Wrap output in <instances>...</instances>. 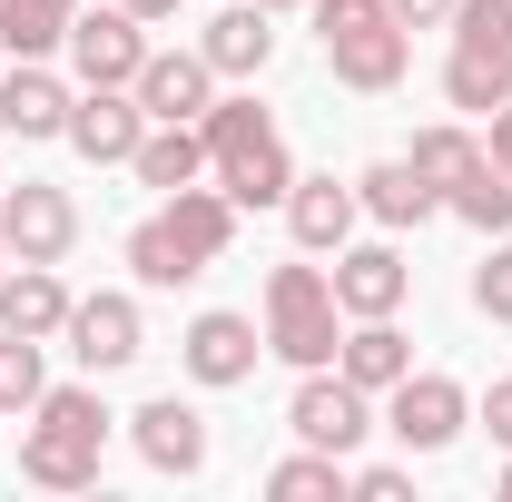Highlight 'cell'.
Here are the masks:
<instances>
[{
    "instance_id": "obj_34",
    "label": "cell",
    "mask_w": 512,
    "mask_h": 502,
    "mask_svg": "<svg viewBox=\"0 0 512 502\" xmlns=\"http://www.w3.org/2000/svg\"><path fill=\"white\" fill-rule=\"evenodd\" d=\"M483 158H493V168H503V178H512V99H503V109H493V148H483Z\"/></svg>"
},
{
    "instance_id": "obj_26",
    "label": "cell",
    "mask_w": 512,
    "mask_h": 502,
    "mask_svg": "<svg viewBox=\"0 0 512 502\" xmlns=\"http://www.w3.org/2000/svg\"><path fill=\"white\" fill-rule=\"evenodd\" d=\"M345 493H355V463L345 453H316V443L266 473V502H345Z\"/></svg>"
},
{
    "instance_id": "obj_27",
    "label": "cell",
    "mask_w": 512,
    "mask_h": 502,
    "mask_svg": "<svg viewBox=\"0 0 512 502\" xmlns=\"http://www.w3.org/2000/svg\"><path fill=\"white\" fill-rule=\"evenodd\" d=\"M69 40V0H0V50L10 60H50Z\"/></svg>"
},
{
    "instance_id": "obj_5",
    "label": "cell",
    "mask_w": 512,
    "mask_h": 502,
    "mask_svg": "<svg viewBox=\"0 0 512 502\" xmlns=\"http://www.w3.org/2000/svg\"><path fill=\"white\" fill-rule=\"evenodd\" d=\"M384 404V434L404 443V453H444V443H463V424H473V394L453 375H404L394 394H375Z\"/></svg>"
},
{
    "instance_id": "obj_28",
    "label": "cell",
    "mask_w": 512,
    "mask_h": 502,
    "mask_svg": "<svg viewBox=\"0 0 512 502\" xmlns=\"http://www.w3.org/2000/svg\"><path fill=\"white\" fill-rule=\"evenodd\" d=\"M50 394V365H40V335H10L0 325V414H30Z\"/></svg>"
},
{
    "instance_id": "obj_20",
    "label": "cell",
    "mask_w": 512,
    "mask_h": 502,
    "mask_svg": "<svg viewBox=\"0 0 512 502\" xmlns=\"http://www.w3.org/2000/svg\"><path fill=\"white\" fill-rule=\"evenodd\" d=\"M207 178L237 197V207H286V188H296V158H286V138L266 128V138H247V148H227Z\"/></svg>"
},
{
    "instance_id": "obj_23",
    "label": "cell",
    "mask_w": 512,
    "mask_h": 502,
    "mask_svg": "<svg viewBox=\"0 0 512 502\" xmlns=\"http://www.w3.org/2000/svg\"><path fill=\"white\" fill-rule=\"evenodd\" d=\"M158 217H168V227H178V237H188L207 266L237 247V197H227V188H207V178H197V188H168V207H158Z\"/></svg>"
},
{
    "instance_id": "obj_7",
    "label": "cell",
    "mask_w": 512,
    "mask_h": 502,
    "mask_svg": "<svg viewBox=\"0 0 512 502\" xmlns=\"http://www.w3.org/2000/svg\"><path fill=\"white\" fill-rule=\"evenodd\" d=\"M69 69H79V89H128L138 60H148V20H128L119 0L109 10H69Z\"/></svg>"
},
{
    "instance_id": "obj_25",
    "label": "cell",
    "mask_w": 512,
    "mask_h": 502,
    "mask_svg": "<svg viewBox=\"0 0 512 502\" xmlns=\"http://www.w3.org/2000/svg\"><path fill=\"white\" fill-rule=\"evenodd\" d=\"M444 217H463L473 237H512V178L493 168V158H473V168L444 188Z\"/></svg>"
},
{
    "instance_id": "obj_3",
    "label": "cell",
    "mask_w": 512,
    "mask_h": 502,
    "mask_svg": "<svg viewBox=\"0 0 512 502\" xmlns=\"http://www.w3.org/2000/svg\"><path fill=\"white\" fill-rule=\"evenodd\" d=\"M286 434L316 443V453H365V434H375V394L345 384L335 365H306L296 394H286Z\"/></svg>"
},
{
    "instance_id": "obj_18",
    "label": "cell",
    "mask_w": 512,
    "mask_h": 502,
    "mask_svg": "<svg viewBox=\"0 0 512 502\" xmlns=\"http://www.w3.org/2000/svg\"><path fill=\"white\" fill-rule=\"evenodd\" d=\"M197 50H207V69H217V79H256V69L276 60V10H256V0L217 10V20L197 30Z\"/></svg>"
},
{
    "instance_id": "obj_2",
    "label": "cell",
    "mask_w": 512,
    "mask_h": 502,
    "mask_svg": "<svg viewBox=\"0 0 512 502\" xmlns=\"http://www.w3.org/2000/svg\"><path fill=\"white\" fill-rule=\"evenodd\" d=\"M335 345H345V306H335L325 266H276L266 276V355H286L306 375V365H335Z\"/></svg>"
},
{
    "instance_id": "obj_40",
    "label": "cell",
    "mask_w": 512,
    "mask_h": 502,
    "mask_svg": "<svg viewBox=\"0 0 512 502\" xmlns=\"http://www.w3.org/2000/svg\"><path fill=\"white\" fill-rule=\"evenodd\" d=\"M0 266H10V247H0Z\"/></svg>"
},
{
    "instance_id": "obj_37",
    "label": "cell",
    "mask_w": 512,
    "mask_h": 502,
    "mask_svg": "<svg viewBox=\"0 0 512 502\" xmlns=\"http://www.w3.org/2000/svg\"><path fill=\"white\" fill-rule=\"evenodd\" d=\"M256 10H306V0H256Z\"/></svg>"
},
{
    "instance_id": "obj_38",
    "label": "cell",
    "mask_w": 512,
    "mask_h": 502,
    "mask_svg": "<svg viewBox=\"0 0 512 502\" xmlns=\"http://www.w3.org/2000/svg\"><path fill=\"white\" fill-rule=\"evenodd\" d=\"M493 10H503V30H512V0H493Z\"/></svg>"
},
{
    "instance_id": "obj_16",
    "label": "cell",
    "mask_w": 512,
    "mask_h": 502,
    "mask_svg": "<svg viewBox=\"0 0 512 502\" xmlns=\"http://www.w3.org/2000/svg\"><path fill=\"white\" fill-rule=\"evenodd\" d=\"M69 99H79V89H60L50 60H10V79H0V128H10V138H60Z\"/></svg>"
},
{
    "instance_id": "obj_41",
    "label": "cell",
    "mask_w": 512,
    "mask_h": 502,
    "mask_svg": "<svg viewBox=\"0 0 512 502\" xmlns=\"http://www.w3.org/2000/svg\"><path fill=\"white\" fill-rule=\"evenodd\" d=\"M69 10H79V0H69Z\"/></svg>"
},
{
    "instance_id": "obj_36",
    "label": "cell",
    "mask_w": 512,
    "mask_h": 502,
    "mask_svg": "<svg viewBox=\"0 0 512 502\" xmlns=\"http://www.w3.org/2000/svg\"><path fill=\"white\" fill-rule=\"evenodd\" d=\"M493 493H503V502H512V453H503V473H493Z\"/></svg>"
},
{
    "instance_id": "obj_24",
    "label": "cell",
    "mask_w": 512,
    "mask_h": 502,
    "mask_svg": "<svg viewBox=\"0 0 512 502\" xmlns=\"http://www.w3.org/2000/svg\"><path fill=\"white\" fill-rule=\"evenodd\" d=\"M128 276H138V286H197L207 256H197L168 217H138V227H128Z\"/></svg>"
},
{
    "instance_id": "obj_39",
    "label": "cell",
    "mask_w": 512,
    "mask_h": 502,
    "mask_svg": "<svg viewBox=\"0 0 512 502\" xmlns=\"http://www.w3.org/2000/svg\"><path fill=\"white\" fill-rule=\"evenodd\" d=\"M0 188H10V168H0Z\"/></svg>"
},
{
    "instance_id": "obj_11",
    "label": "cell",
    "mask_w": 512,
    "mask_h": 502,
    "mask_svg": "<svg viewBox=\"0 0 512 502\" xmlns=\"http://www.w3.org/2000/svg\"><path fill=\"white\" fill-rule=\"evenodd\" d=\"M60 138L89 158V168H128V158H138V138H148V109H138V89H79Z\"/></svg>"
},
{
    "instance_id": "obj_10",
    "label": "cell",
    "mask_w": 512,
    "mask_h": 502,
    "mask_svg": "<svg viewBox=\"0 0 512 502\" xmlns=\"http://www.w3.org/2000/svg\"><path fill=\"white\" fill-rule=\"evenodd\" d=\"M256 355H266V325H256V315H227V306L188 315V345H178L188 384L227 394V384H247V375H256Z\"/></svg>"
},
{
    "instance_id": "obj_13",
    "label": "cell",
    "mask_w": 512,
    "mask_h": 502,
    "mask_svg": "<svg viewBox=\"0 0 512 502\" xmlns=\"http://www.w3.org/2000/svg\"><path fill=\"white\" fill-rule=\"evenodd\" d=\"M355 217H365L355 178H296V188H286V237H296L306 256H335L345 237H355Z\"/></svg>"
},
{
    "instance_id": "obj_19",
    "label": "cell",
    "mask_w": 512,
    "mask_h": 502,
    "mask_svg": "<svg viewBox=\"0 0 512 502\" xmlns=\"http://www.w3.org/2000/svg\"><path fill=\"white\" fill-rule=\"evenodd\" d=\"M0 325L50 345V335L69 325V286H60V266H20V256H10V266H0Z\"/></svg>"
},
{
    "instance_id": "obj_30",
    "label": "cell",
    "mask_w": 512,
    "mask_h": 502,
    "mask_svg": "<svg viewBox=\"0 0 512 502\" xmlns=\"http://www.w3.org/2000/svg\"><path fill=\"white\" fill-rule=\"evenodd\" d=\"M473 315H493V325H512V237H493V256L473 266Z\"/></svg>"
},
{
    "instance_id": "obj_17",
    "label": "cell",
    "mask_w": 512,
    "mask_h": 502,
    "mask_svg": "<svg viewBox=\"0 0 512 502\" xmlns=\"http://www.w3.org/2000/svg\"><path fill=\"white\" fill-rule=\"evenodd\" d=\"M355 197H365V217L394 227V237H404V227H424V217H444V188H434L414 158H375V168L355 178Z\"/></svg>"
},
{
    "instance_id": "obj_29",
    "label": "cell",
    "mask_w": 512,
    "mask_h": 502,
    "mask_svg": "<svg viewBox=\"0 0 512 502\" xmlns=\"http://www.w3.org/2000/svg\"><path fill=\"white\" fill-rule=\"evenodd\" d=\"M404 158H414L434 188H453V178L483 158V138H473V128H453V119H434V128H414V148H404Z\"/></svg>"
},
{
    "instance_id": "obj_15",
    "label": "cell",
    "mask_w": 512,
    "mask_h": 502,
    "mask_svg": "<svg viewBox=\"0 0 512 502\" xmlns=\"http://www.w3.org/2000/svg\"><path fill=\"white\" fill-rule=\"evenodd\" d=\"M335 375L365 384V394H394V384L414 375V345H404V325H394V315H355V325H345V345H335Z\"/></svg>"
},
{
    "instance_id": "obj_33",
    "label": "cell",
    "mask_w": 512,
    "mask_h": 502,
    "mask_svg": "<svg viewBox=\"0 0 512 502\" xmlns=\"http://www.w3.org/2000/svg\"><path fill=\"white\" fill-rule=\"evenodd\" d=\"M384 10H394L404 30H434V20H453V0H384Z\"/></svg>"
},
{
    "instance_id": "obj_1",
    "label": "cell",
    "mask_w": 512,
    "mask_h": 502,
    "mask_svg": "<svg viewBox=\"0 0 512 502\" xmlns=\"http://www.w3.org/2000/svg\"><path fill=\"white\" fill-rule=\"evenodd\" d=\"M316 10V40H325V69L345 79V89H365L384 99L404 69H414V30L384 10V0H306Z\"/></svg>"
},
{
    "instance_id": "obj_35",
    "label": "cell",
    "mask_w": 512,
    "mask_h": 502,
    "mask_svg": "<svg viewBox=\"0 0 512 502\" xmlns=\"http://www.w3.org/2000/svg\"><path fill=\"white\" fill-rule=\"evenodd\" d=\"M128 20H178V10H188V0H119Z\"/></svg>"
},
{
    "instance_id": "obj_21",
    "label": "cell",
    "mask_w": 512,
    "mask_h": 502,
    "mask_svg": "<svg viewBox=\"0 0 512 502\" xmlns=\"http://www.w3.org/2000/svg\"><path fill=\"white\" fill-rule=\"evenodd\" d=\"M444 99H453V109H473V119H493V109L512 99V40H453Z\"/></svg>"
},
{
    "instance_id": "obj_6",
    "label": "cell",
    "mask_w": 512,
    "mask_h": 502,
    "mask_svg": "<svg viewBox=\"0 0 512 502\" xmlns=\"http://www.w3.org/2000/svg\"><path fill=\"white\" fill-rule=\"evenodd\" d=\"M0 247L20 256V266H60V256L79 247V207H69V188H50V178L0 188Z\"/></svg>"
},
{
    "instance_id": "obj_14",
    "label": "cell",
    "mask_w": 512,
    "mask_h": 502,
    "mask_svg": "<svg viewBox=\"0 0 512 502\" xmlns=\"http://www.w3.org/2000/svg\"><path fill=\"white\" fill-rule=\"evenodd\" d=\"M128 89H138L148 119H197V109L217 99V69H207V50H148Z\"/></svg>"
},
{
    "instance_id": "obj_9",
    "label": "cell",
    "mask_w": 512,
    "mask_h": 502,
    "mask_svg": "<svg viewBox=\"0 0 512 502\" xmlns=\"http://www.w3.org/2000/svg\"><path fill=\"white\" fill-rule=\"evenodd\" d=\"M325 286H335L345 325H355V315H404V296H414V266H404V247H394V237H365V247L345 237Z\"/></svg>"
},
{
    "instance_id": "obj_4",
    "label": "cell",
    "mask_w": 512,
    "mask_h": 502,
    "mask_svg": "<svg viewBox=\"0 0 512 502\" xmlns=\"http://www.w3.org/2000/svg\"><path fill=\"white\" fill-rule=\"evenodd\" d=\"M60 345L79 355V375H119V365H138V355H148L138 296H119V286H99V296H69V325H60Z\"/></svg>"
},
{
    "instance_id": "obj_22",
    "label": "cell",
    "mask_w": 512,
    "mask_h": 502,
    "mask_svg": "<svg viewBox=\"0 0 512 502\" xmlns=\"http://www.w3.org/2000/svg\"><path fill=\"white\" fill-rule=\"evenodd\" d=\"M128 168H138V188H197V178H207V138H197V119H148V138H138V158H128Z\"/></svg>"
},
{
    "instance_id": "obj_31",
    "label": "cell",
    "mask_w": 512,
    "mask_h": 502,
    "mask_svg": "<svg viewBox=\"0 0 512 502\" xmlns=\"http://www.w3.org/2000/svg\"><path fill=\"white\" fill-rule=\"evenodd\" d=\"M414 493V463H355V502H404Z\"/></svg>"
},
{
    "instance_id": "obj_8",
    "label": "cell",
    "mask_w": 512,
    "mask_h": 502,
    "mask_svg": "<svg viewBox=\"0 0 512 502\" xmlns=\"http://www.w3.org/2000/svg\"><path fill=\"white\" fill-rule=\"evenodd\" d=\"M128 443H138V463L168 473V483H197V473H207V414H197L188 394H148V404L128 414Z\"/></svg>"
},
{
    "instance_id": "obj_12",
    "label": "cell",
    "mask_w": 512,
    "mask_h": 502,
    "mask_svg": "<svg viewBox=\"0 0 512 502\" xmlns=\"http://www.w3.org/2000/svg\"><path fill=\"white\" fill-rule=\"evenodd\" d=\"M99 434H69V424H40L30 414V434H20V483H40V493H89L99 483Z\"/></svg>"
},
{
    "instance_id": "obj_32",
    "label": "cell",
    "mask_w": 512,
    "mask_h": 502,
    "mask_svg": "<svg viewBox=\"0 0 512 502\" xmlns=\"http://www.w3.org/2000/svg\"><path fill=\"white\" fill-rule=\"evenodd\" d=\"M483 434L512 453V375H493V384H483Z\"/></svg>"
}]
</instances>
